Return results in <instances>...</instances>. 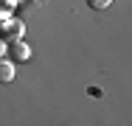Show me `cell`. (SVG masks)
<instances>
[{
    "label": "cell",
    "mask_w": 132,
    "mask_h": 126,
    "mask_svg": "<svg viewBox=\"0 0 132 126\" xmlns=\"http://www.w3.org/2000/svg\"><path fill=\"white\" fill-rule=\"evenodd\" d=\"M9 50H11V56H14L17 62H26L28 56H31V48H28V45L23 42V39H17V42H11V45H9Z\"/></svg>",
    "instance_id": "obj_1"
},
{
    "label": "cell",
    "mask_w": 132,
    "mask_h": 126,
    "mask_svg": "<svg viewBox=\"0 0 132 126\" xmlns=\"http://www.w3.org/2000/svg\"><path fill=\"white\" fill-rule=\"evenodd\" d=\"M11 78H14V62L0 59V84H9Z\"/></svg>",
    "instance_id": "obj_2"
},
{
    "label": "cell",
    "mask_w": 132,
    "mask_h": 126,
    "mask_svg": "<svg viewBox=\"0 0 132 126\" xmlns=\"http://www.w3.org/2000/svg\"><path fill=\"white\" fill-rule=\"evenodd\" d=\"M20 34H23V23H17V20H14V25L6 31V37H9L11 42H17V39H20Z\"/></svg>",
    "instance_id": "obj_3"
},
{
    "label": "cell",
    "mask_w": 132,
    "mask_h": 126,
    "mask_svg": "<svg viewBox=\"0 0 132 126\" xmlns=\"http://www.w3.org/2000/svg\"><path fill=\"white\" fill-rule=\"evenodd\" d=\"M110 3H112V0H87V6H90V8H107Z\"/></svg>",
    "instance_id": "obj_4"
},
{
    "label": "cell",
    "mask_w": 132,
    "mask_h": 126,
    "mask_svg": "<svg viewBox=\"0 0 132 126\" xmlns=\"http://www.w3.org/2000/svg\"><path fill=\"white\" fill-rule=\"evenodd\" d=\"M9 50V45H6V39H0V59H3V53Z\"/></svg>",
    "instance_id": "obj_5"
}]
</instances>
